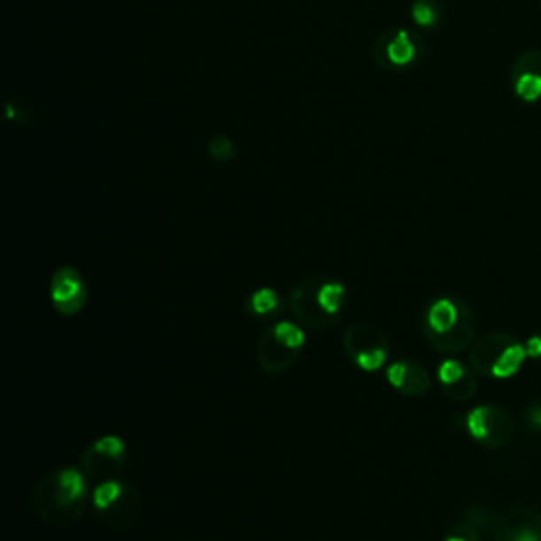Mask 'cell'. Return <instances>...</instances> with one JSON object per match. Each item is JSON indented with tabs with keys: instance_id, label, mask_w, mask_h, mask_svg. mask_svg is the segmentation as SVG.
Returning a JSON list of instances; mask_svg holds the SVG:
<instances>
[{
	"instance_id": "d6986e66",
	"label": "cell",
	"mask_w": 541,
	"mask_h": 541,
	"mask_svg": "<svg viewBox=\"0 0 541 541\" xmlns=\"http://www.w3.org/2000/svg\"><path fill=\"white\" fill-rule=\"evenodd\" d=\"M207 155L218 163H228L235 159L237 155V149H235L233 140L228 135H214L210 142H207Z\"/></svg>"
},
{
	"instance_id": "7c38bea8",
	"label": "cell",
	"mask_w": 541,
	"mask_h": 541,
	"mask_svg": "<svg viewBox=\"0 0 541 541\" xmlns=\"http://www.w3.org/2000/svg\"><path fill=\"white\" fill-rule=\"evenodd\" d=\"M140 514L142 504L138 493H135L134 486L125 484L121 497L112 506H108L106 510L97 512V516H100V522L106 529H111L114 533H125L135 527V522L140 521Z\"/></svg>"
},
{
	"instance_id": "7402d4cb",
	"label": "cell",
	"mask_w": 541,
	"mask_h": 541,
	"mask_svg": "<svg viewBox=\"0 0 541 541\" xmlns=\"http://www.w3.org/2000/svg\"><path fill=\"white\" fill-rule=\"evenodd\" d=\"M444 541H480V535H478L476 527H472L469 522L461 521V522L452 524Z\"/></svg>"
},
{
	"instance_id": "6da1fadb",
	"label": "cell",
	"mask_w": 541,
	"mask_h": 541,
	"mask_svg": "<svg viewBox=\"0 0 541 541\" xmlns=\"http://www.w3.org/2000/svg\"><path fill=\"white\" fill-rule=\"evenodd\" d=\"M35 510L43 521L66 527L85 514L87 483L83 469L66 468L47 474L35 489Z\"/></svg>"
},
{
	"instance_id": "44dd1931",
	"label": "cell",
	"mask_w": 541,
	"mask_h": 541,
	"mask_svg": "<svg viewBox=\"0 0 541 541\" xmlns=\"http://www.w3.org/2000/svg\"><path fill=\"white\" fill-rule=\"evenodd\" d=\"M516 94L527 102H535L541 96V76L539 74H522L516 81Z\"/></svg>"
},
{
	"instance_id": "8992f818",
	"label": "cell",
	"mask_w": 541,
	"mask_h": 541,
	"mask_svg": "<svg viewBox=\"0 0 541 541\" xmlns=\"http://www.w3.org/2000/svg\"><path fill=\"white\" fill-rule=\"evenodd\" d=\"M466 425L469 434L486 448H504L510 444L514 434H516L512 414L506 408L495 406V404L474 408L468 414Z\"/></svg>"
},
{
	"instance_id": "cb8c5ba5",
	"label": "cell",
	"mask_w": 541,
	"mask_h": 541,
	"mask_svg": "<svg viewBox=\"0 0 541 541\" xmlns=\"http://www.w3.org/2000/svg\"><path fill=\"white\" fill-rule=\"evenodd\" d=\"M527 425L535 431H541V402H535L527 408Z\"/></svg>"
},
{
	"instance_id": "9c48e42d",
	"label": "cell",
	"mask_w": 541,
	"mask_h": 541,
	"mask_svg": "<svg viewBox=\"0 0 541 541\" xmlns=\"http://www.w3.org/2000/svg\"><path fill=\"white\" fill-rule=\"evenodd\" d=\"M125 455H128V448L121 438L104 436L81 455V469L87 478L97 480V483L117 480L125 466Z\"/></svg>"
},
{
	"instance_id": "e0dca14e",
	"label": "cell",
	"mask_w": 541,
	"mask_h": 541,
	"mask_svg": "<svg viewBox=\"0 0 541 541\" xmlns=\"http://www.w3.org/2000/svg\"><path fill=\"white\" fill-rule=\"evenodd\" d=\"M125 489V483H119V480H106V483H100L94 491V506L96 510H106L108 506H112L114 501L119 499Z\"/></svg>"
},
{
	"instance_id": "3957f363",
	"label": "cell",
	"mask_w": 541,
	"mask_h": 541,
	"mask_svg": "<svg viewBox=\"0 0 541 541\" xmlns=\"http://www.w3.org/2000/svg\"><path fill=\"white\" fill-rule=\"evenodd\" d=\"M527 349L510 332H489L474 343L469 352V364L478 375L493 379H510L522 368Z\"/></svg>"
},
{
	"instance_id": "5bb4252c",
	"label": "cell",
	"mask_w": 541,
	"mask_h": 541,
	"mask_svg": "<svg viewBox=\"0 0 541 541\" xmlns=\"http://www.w3.org/2000/svg\"><path fill=\"white\" fill-rule=\"evenodd\" d=\"M411 18L421 28H434L440 21V3L438 0H414Z\"/></svg>"
},
{
	"instance_id": "603a6c76",
	"label": "cell",
	"mask_w": 541,
	"mask_h": 541,
	"mask_svg": "<svg viewBox=\"0 0 541 541\" xmlns=\"http://www.w3.org/2000/svg\"><path fill=\"white\" fill-rule=\"evenodd\" d=\"M524 349H527L529 358L541 364V330L535 332V335L527 338V343H524Z\"/></svg>"
},
{
	"instance_id": "30bf717a",
	"label": "cell",
	"mask_w": 541,
	"mask_h": 541,
	"mask_svg": "<svg viewBox=\"0 0 541 541\" xmlns=\"http://www.w3.org/2000/svg\"><path fill=\"white\" fill-rule=\"evenodd\" d=\"M51 300L62 315H74L85 307L87 286L74 267H59L51 277Z\"/></svg>"
},
{
	"instance_id": "7a4b0ae2",
	"label": "cell",
	"mask_w": 541,
	"mask_h": 541,
	"mask_svg": "<svg viewBox=\"0 0 541 541\" xmlns=\"http://www.w3.org/2000/svg\"><path fill=\"white\" fill-rule=\"evenodd\" d=\"M476 320L466 300L457 297L436 298L425 311L423 336L436 352L452 355L472 345Z\"/></svg>"
},
{
	"instance_id": "5b68a950",
	"label": "cell",
	"mask_w": 541,
	"mask_h": 541,
	"mask_svg": "<svg viewBox=\"0 0 541 541\" xmlns=\"http://www.w3.org/2000/svg\"><path fill=\"white\" fill-rule=\"evenodd\" d=\"M324 275H311L307 280L298 282L288 297V307L292 311L294 320L311 328V330H328L341 320V315L328 313L324 305H321L320 290L324 286Z\"/></svg>"
},
{
	"instance_id": "52a82bcc",
	"label": "cell",
	"mask_w": 541,
	"mask_h": 541,
	"mask_svg": "<svg viewBox=\"0 0 541 541\" xmlns=\"http://www.w3.org/2000/svg\"><path fill=\"white\" fill-rule=\"evenodd\" d=\"M423 51V41L404 28L385 30L373 43V62L383 70L408 68Z\"/></svg>"
},
{
	"instance_id": "277c9868",
	"label": "cell",
	"mask_w": 541,
	"mask_h": 541,
	"mask_svg": "<svg viewBox=\"0 0 541 541\" xmlns=\"http://www.w3.org/2000/svg\"><path fill=\"white\" fill-rule=\"evenodd\" d=\"M343 347H345L347 358L366 370V373H375L383 368L390 355V341H387L385 332L379 328L368 324V321H358L345 330L343 336Z\"/></svg>"
},
{
	"instance_id": "8fae6325",
	"label": "cell",
	"mask_w": 541,
	"mask_h": 541,
	"mask_svg": "<svg viewBox=\"0 0 541 541\" xmlns=\"http://www.w3.org/2000/svg\"><path fill=\"white\" fill-rule=\"evenodd\" d=\"M300 355H303V349L286 345L275 336L273 328L262 332L259 343H256V362L271 376L288 373L298 362Z\"/></svg>"
},
{
	"instance_id": "4fadbf2b",
	"label": "cell",
	"mask_w": 541,
	"mask_h": 541,
	"mask_svg": "<svg viewBox=\"0 0 541 541\" xmlns=\"http://www.w3.org/2000/svg\"><path fill=\"white\" fill-rule=\"evenodd\" d=\"M387 381L391 387H396L402 396L421 398L431 390V376L423 366L413 362V359H400L393 362L387 368Z\"/></svg>"
},
{
	"instance_id": "ba28073f",
	"label": "cell",
	"mask_w": 541,
	"mask_h": 541,
	"mask_svg": "<svg viewBox=\"0 0 541 541\" xmlns=\"http://www.w3.org/2000/svg\"><path fill=\"white\" fill-rule=\"evenodd\" d=\"M495 541H541V512L531 506H507L491 518Z\"/></svg>"
},
{
	"instance_id": "2e32d148",
	"label": "cell",
	"mask_w": 541,
	"mask_h": 541,
	"mask_svg": "<svg viewBox=\"0 0 541 541\" xmlns=\"http://www.w3.org/2000/svg\"><path fill=\"white\" fill-rule=\"evenodd\" d=\"M248 307L254 315H260L262 318V315H269L277 307H280V297H277L275 290L260 288V290H256L252 297H250Z\"/></svg>"
},
{
	"instance_id": "ac0fdd59",
	"label": "cell",
	"mask_w": 541,
	"mask_h": 541,
	"mask_svg": "<svg viewBox=\"0 0 541 541\" xmlns=\"http://www.w3.org/2000/svg\"><path fill=\"white\" fill-rule=\"evenodd\" d=\"M476 379H474V373L469 370V373L466 376H461V379L451 383V385H442V391L446 393L451 400H457V402H466L469 400V398L476 393Z\"/></svg>"
},
{
	"instance_id": "ffe728a7",
	"label": "cell",
	"mask_w": 541,
	"mask_h": 541,
	"mask_svg": "<svg viewBox=\"0 0 541 541\" xmlns=\"http://www.w3.org/2000/svg\"><path fill=\"white\" fill-rule=\"evenodd\" d=\"M273 332H275V336L280 338V341L286 343L290 347H297L303 349L305 347V332L300 330V326L292 324V321H280V324L273 326Z\"/></svg>"
},
{
	"instance_id": "9a60e30c",
	"label": "cell",
	"mask_w": 541,
	"mask_h": 541,
	"mask_svg": "<svg viewBox=\"0 0 541 541\" xmlns=\"http://www.w3.org/2000/svg\"><path fill=\"white\" fill-rule=\"evenodd\" d=\"M345 286H343L341 282H332L326 280L324 286L320 290V298L321 305H324L328 313L332 315H341V307H343V300H345Z\"/></svg>"
}]
</instances>
